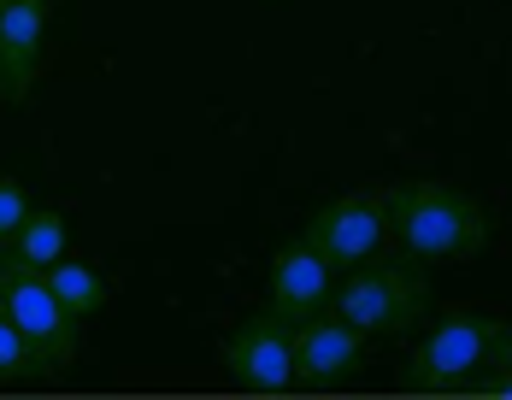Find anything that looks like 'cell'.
Returning <instances> with one entry per match:
<instances>
[{
    "label": "cell",
    "instance_id": "cell-1",
    "mask_svg": "<svg viewBox=\"0 0 512 400\" xmlns=\"http://www.w3.org/2000/svg\"><path fill=\"white\" fill-rule=\"evenodd\" d=\"M389 195V236L401 253L424 259V265H454V259H477L495 236V218L483 200L448 183H395Z\"/></svg>",
    "mask_w": 512,
    "mask_h": 400
},
{
    "label": "cell",
    "instance_id": "cell-2",
    "mask_svg": "<svg viewBox=\"0 0 512 400\" xmlns=\"http://www.w3.org/2000/svg\"><path fill=\"white\" fill-rule=\"evenodd\" d=\"M330 306L348 324H359L365 336H407L412 324L430 312V271L412 253H401V259H377L371 253L365 265H354L336 283Z\"/></svg>",
    "mask_w": 512,
    "mask_h": 400
},
{
    "label": "cell",
    "instance_id": "cell-3",
    "mask_svg": "<svg viewBox=\"0 0 512 400\" xmlns=\"http://www.w3.org/2000/svg\"><path fill=\"white\" fill-rule=\"evenodd\" d=\"M495 336H501V318L471 312V306H454V312H442V318L424 330V342L412 348L401 383H407L412 395H460L465 383L489 365Z\"/></svg>",
    "mask_w": 512,
    "mask_h": 400
},
{
    "label": "cell",
    "instance_id": "cell-4",
    "mask_svg": "<svg viewBox=\"0 0 512 400\" xmlns=\"http://www.w3.org/2000/svg\"><path fill=\"white\" fill-rule=\"evenodd\" d=\"M0 312L24 330V342L36 348L42 371H65L77 359V312H65V300L48 289V277L12 253H0Z\"/></svg>",
    "mask_w": 512,
    "mask_h": 400
},
{
    "label": "cell",
    "instance_id": "cell-5",
    "mask_svg": "<svg viewBox=\"0 0 512 400\" xmlns=\"http://www.w3.org/2000/svg\"><path fill=\"white\" fill-rule=\"evenodd\" d=\"M301 242H307L330 271H354L371 253H383V242H389V195H383V189H354V195L324 200L307 218Z\"/></svg>",
    "mask_w": 512,
    "mask_h": 400
},
{
    "label": "cell",
    "instance_id": "cell-6",
    "mask_svg": "<svg viewBox=\"0 0 512 400\" xmlns=\"http://www.w3.org/2000/svg\"><path fill=\"white\" fill-rule=\"evenodd\" d=\"M224 371L242 383V389H254V395H283V389H295V336H289V324L265 306L254 318H242L236 330H230V342H224Z\"/></svg>",
    "mask_w": 512,
    "mask_h": 400
},
{
    "label": "cell",
    "instance_id": "cell-7",
    "mask_svg": "<svg viewBox=\"0 0 512 400\" xmlns=\"http://www.w3.org/2000/svg\"><path fill=\"white\" fill-rule=\"evenodd\" d=\"M289 336H295V383L301 389H330V383H348L359 365H365V330L348 324L336 306H324V312H312L301 324H289Z\"/></svg>",
    "mask_w": 512,
    "mask_h": 400
},
{
    "label": "cell",
    "instance_id": "cell-8",
    "mask_svg": "<svg viewBox=\"0 0 512 400\" xmlns=\"http://www.w3.org/2000/svg\"><path fill=\"white\" fill-rule=\"evenodd\" d=\"M48 42V0H0V95L30 100Z\"/></svg>",
    "mask_w": 512,
    "mask_h": 400
},
{
    "label": "cell",
    "instance_id": "cell-9",
    "mask_svg": "<svg viewBox=\"0 0 512 400\" xmlns=\"http://www.w3.org/2000/svg\"><path fill=\"white\" fill-rule=\"evenodd\" d=\"M330 295H336L330 265H324L301 236H289L283 248L271 253V312H277L283 324H301L312 312H324Z\"/></svg>",
    "mask_w": 512,
    "mask_h": 400
},
{
    "label": "cell",
    "instance_id": "cell-10",
    "mask_svg": "<svg viewBox=\"0 0 512 400\" xmlns=\"http://www.w3.org/2000/svg\"><path fill=\"white\" fill-rule=\"evenodd\" d=\"M42 277H48L53 295L65 300V312H77V318H95V312L106 306V283L83 265V259H65V253H59Z\"/></svg>",
    "mask_w": 512,
    "mask_h": 400
},
{
    "label": "cell",
    "instance_id": "cell-11",
    "mask_svg": "<svg viewBox=\"0 0 512 400\" xmlns=\"http://www.w3.org/2000/svg\"><path fill=\"white\" fill-rule=\"evenodd\" d=\"M65 212H42V206H30V218H24V230L12 236V259H24V265H36V271H48L53 259L65 253Z\"/></svg>",
    "mask_w": 512,
    "mask_h": 400
},
{
    "label": "cell",
    "instance_id": "cell-12",
    "mask_svg": "<svg viewBox=\"0 0 512 400\" xmlns=\"http://www.w3.org/2000/svg\"><path fill=\"white\" fill-rule=\"evenodd\" d=\"M30 377H48L36 348L24 342V330L0 312V383H30Z\"/></svg>",
    "mask_w": 512,
    "mask_h": 400
},
{
    "label": "cell",
    "instance_id": "cell-13",
    "mask_svg": "<svg viewBox=\"0 0 512 400\" xmlns=\"http://www.w3.org/2000/svg\"><path fill=\"white\" fill-rule=\"evenodd\" d=\"M30 189L18 183V177H0V253L12 248V236L24 230V218H30Z\"/></svg>",
    "mask_w": 512,
    "mask_h": 400
},
{
    "label": "cell",
    "instance_id": "cell-14",
    "mask_svg": "<svg viewBox=\"0 0 512 400\" xmlns=\"http://www.w3.org/2000/svg\"><path fill=\"white\" fill-rule=\"evenodd\" d=\"M465 389H471V395H512V365H483Z\"/></svg>",
    "mask_w": 512,
    "mask_h": 400
},
{
    "label": "cell",
    "instance_id": "cell-15",
    "mask_svg": "<svg viewBox=\"0 0 512 400\" xmlns=\"http://www.w3.org/2000/svg\"><path fill=\"white\" fill-rule=\"evenodd\" d=\"M489 365H512V324H501V336H495V353H489Z\"/></svg>",
    "mask_w": 512,
    "mask_h": 400
}]
</instances>
